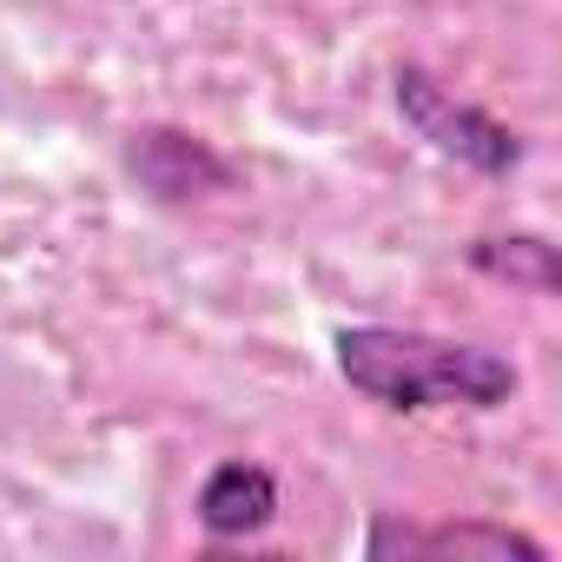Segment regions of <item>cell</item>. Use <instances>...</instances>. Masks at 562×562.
I'll use <instances>...</instances> for the list:
<instances>
[{
  "instance_id": "cell-1",
  "label": "cell",
  "mask_w": 562,
  "mask_h": 562,
  "mask_svg": "<svg viewBox=\"0 0 562 562\" xmlns=\"http://www.w3.org/2000/svg\"><path fill=\"white\" fill-rule=\"evenodd\" d=\"M338 378L371 397L378 411L397 417H424V411H503L522 391L516 358L470 345V338H443V331H417V325H345L331 338Z\"/></svg>"
},
{
  "instance_id": "cell-2",
  "label": "cell",
  "mask_w": 562,
  "mask_h": 562,
  "mask_svg": "<svg viewBox=\"0 0 562 562\" xmlns=\"http://www.w3.org/2000/svg\"><path fill=\"white\" fill-rule=\"evenodd\" d=\"M391 106H397V120H404L437 159H457V166L476 172V179H509V172H522V159H529V139H522L509 120H496L490 106L450 93L424 60H397V67H391Z\"/></svg>"
},
{
  "instance_id": "cell-3",
  "label": "cell",
  "mask_w": 562,
  "mask_h": 562,
  "mask_svg": "<svg viewBox=\"0 0 562 562\" xmlns=\"http://www.w3.org/2000/svg\"><path fill=\"white\" fill-rule=\"evenodd\" d=\"M120 166H126V179H133L153 205H166V212H186V205L218 199V192L238 186V166H232L205 133L172 126V120L133 126L126 146H120Z\"/></svg>"
},
{
  "instance_id": "cell-4",
  "label": "cell",
  "mask_w": 562,
  "mask_h": 562,
  "mask_svg": "<svg viewBox=\"0 0 562 562\" xmlns=\"http://www.w3.org/2000/svg\"><path fill=\"white\" fill-rule=\"evenodd\" d=\"M364 555L371 562H424V555H483V562H503V555H522V562H542L549 542L529 536V529H509V522H483V516H443V522H417V516H371L364 529Z\"/></svg>"
},
{
  "instance_id": "cell-5",
  "label": "cell",
  "mask_w": 562,
  "mask_h": 562,
  "mask_svg": "<svg viewBox=\"0 0 562 562\" xmlns=\"http://www.w3.org/2000/svg\"><path fill=\"white\" fill-rule=\"evenodd\" d=\"M192 516L212 542H245V536L278 522V476L251 457H225V463L205 470V483L192 496Z\"/></svg>"
},
{
  "instance_id": "cell-6",
  "label": "cell",
  "mask_w": 562,
  "mask_h": 562,
  "mask_svg": "<svg viewBox=\"0 0 562 562\" xmlns=\"http://www.w3.org/2000/svg\"><path fill=\"white\" fill-rule=\"evenodd\" d=\"M463 265L496 278V285H509V292H529V299L562 292V251L542 232H476L463 245Z\"/></svg>"
}]
</instances>
